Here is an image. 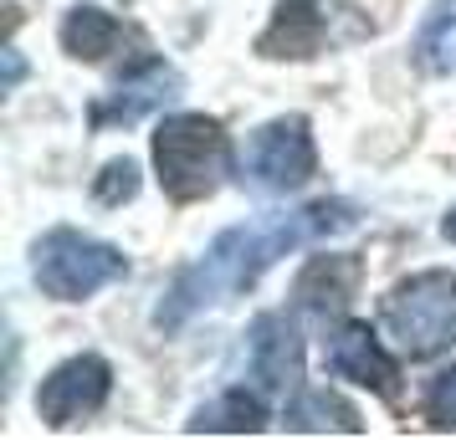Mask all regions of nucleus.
I'll return each mask as SVG.
<instances>
[{
  "label": "nucleus",
  "mask_w": 456,
  "mask_h": 440,
  "mask_svg": "<svg viewBox=\"0 0 456 440\" xmlns=\"http://www.w3.org/2000/svg\"><path fill=\"white\" fill-rule=\"evenodd\" d=\"M288 425L292 430H344V436H359V415H354L344 399H333V395H297V399H288Z\"/></svg>",
  "instance_id": "obj_15"
},
{
  "label": "nucleus",
  "mask_w": 456,
  "mask_h": 440,
  "mask_svg": "<svg viewBox=\"0 0 456 440\" xmlns=\"http://www.w3.org/2000/svg\"><path fill=\"white\" fill-rule=\"evenodd\" d=\"M16 83H21V57L5 52V87H16Z\"/></svg>",
  "instance_id": "obj_18"
},
{
  "label": "nucleus",
  "mask_w": 456,
  "mask_h": 440,
  "mask_svg": "<svg viewBox=\"0 0 456 440\" xmlns=\"http://www.w3.org/2000/svg\"><path fill=\"white\" fill-rule=\"evenodd\" d=\"M134 189H139V164L134 159H113L103 169V180H98V200L118 205V200H134Z\"/></svg>",
  "instance_id": "obj_17"
},
{
  "label": "nucleus",
  "mask_w": 456,
  "mask_h": 440,
  "mask_svg": "<svg viewBox=\"0 0 456 440\" xmlns=\"http://www.w3.org/2000/svg\"><path fill=\"white\" fill-rule=\"evenodd\" d=\"M354 287H359V261L354 256H313L308 267H303V276H297V308L308 317H323L329 313H344L349 308Z\"/></svg>",
  "instance_id": "obj_11"
},
{
  "label": "nucleus",
  "mask_w": 456,
  "mask_h": 440,
  "mask_svg": "<svg viewBox=\"0 0 456 440\" xmlns=\"http://www.w3.org/2000/svg\"><path fill=\"white\" fill-rule=\"evenodd\" d=\"M251 379L272 399L303 395V338L282 313H262L251 323Z\"/></svg>",
  "instance_id": "obj_7"
},
{
  "label": "nucleus",
  "mask_w": 456,
  "mask_h": 440,
  "mask_svg": "<svg viewBox=\"0 0 456 440\" xmlns=\"http://www.w3.org/2000/svg\"><path fill=\"white\" fill-rule=\"evenodd\" d=\"M411 57L431 77H452L456 72V0H436L426 11V21H420L411 42Z\"/></svg>",
  "instance_id": "obj_12"
},
{
  "label": "nucleus",
  "mask_w": 456,
  "mask_h": 440,
  "mask_svg": "<svg viewBox=\"0 0 456 440\" xmlns=\"http://www.w3.org/2000/svg\"><path fill=\"white\" fill-rule=\"evenodd\" d=\"M323 36H329V16H323L318 0H282L272 26L256 36V52L272 57V62H282V57H313L323 46Z\"/></svg>",
  "instance_id": "obj_10"
},
{
  "label": "nucleus",
  "mask_w": 456,
  "mask_h": 440,
  "mask_svg": "<svg viewBox=\"0 0 456 440\" xmlns=\"http://www.w3.org/2000/svg\"><path fill=\"white\" fill-rule=\"evenodd\" d=\"M128 272V256L98 236H83L72 226H57L37 241V287L57 302H83L103 292L108 282Z\"/></svg>",
  "instance_id": "obj_4"
},
{
  "label": "nucleus",
  "mask_w": 456,
  "mask_h": 440,
  "mask_svg": "<svg viewBox=\"0 0 456 440\" xmlns=\"http://www.w3.org/2000/svg\"><path fill=\"white\" fill-rule=\"evenodd\" d=\"M124 36V26L108 16L103 5H72L62 21V46L67 57H77V62H103L108 52L118 46Z\"/></svg>",
  "instance_id": "obj_13"
},
{
  "label": "nucleus",
  "mask_w": 456,
  "mask_h": 440,
  "mask_svg": "<svg viewBox=\"0 0 456 440\" xmlns=\"http://www.w3.org/2000/svg\"><path fill=\"white\" fill-rule=\"evenodd\" d=\"M108 389H113L108 358L77 354V358H67V364H57V369L42 379V389H37V415H42L52 430H72V425H83L87 415L103 410Z\"/></svg>",
  "instance_id": "obj_6"
},
{
  "label": "nucleus",
  "mask_w": 456,
  "mask_h": 440,
  "mask_svg": "<svg viewBox=\"0 0 456 440\" xmlns=\"http://www.w3.org/2000/svg\"><path fill=\"white\" fill-rule=\"evenodd\" d=\"M318 169V148H313L308 118H272L247 139V154H241V174H247L256 189L267 195H288V189H303Z\"/></svg>",
  "instance_id": "obj_5"
},
{
  "label": "nucleus",
  "mask_w": 456,
  "mask_h": 440,
  "mask_svg": "<svg viewBox=\"0 0 456 440\" xmlns=\"http://www.w3.org/2000/svg\"><path fill=\"white\" fill-rule=\"evenodd\" d=\"M329 364H333V374L354 379V384H364L374 395H385V399L400 395V364L385 354V343H379L364 323H349L344 333L333 338Z\"/></svg>",
  "instance_id": "obj_8"
},
{
  "label": "nucleus",
  "mask_w": 456,
  "mask_h": 440,
  "mask_svg": "<svg viewBox=\"0 0 456 440\" xmlns=\"http://www.w3.org/2000/svg\"><path fill=\"white\" fill-rule=\"evenodd\" d=\"M262 425H267V404L256 395H247V389H231V395L195 410L190 436H200V430H210V436H256Z\"/></svg>",
  "instance_id": "obj_14"
},
{
  "label": "nucleus",
  "mask_w": 456,
  "mask_h": 440,
  "mask_svg": "<svg viewBox=\"0 0 456 440\" xmlns=\"http://www.w3.org/2000/svg\"><path fill=\"white\" fill-rule=\"evenodd\" d=\"M354 226H359V215L344 200H318V205L288 210V215H262V220H247V226H231V231H221L185 272L175 276V287L165 292L154 323L165 333H175L195 313L236 297L241 287H256L277 256L297 252V246H318L329 236L354 231Z\"/></svg>",
  "instance_id": "obj_1"
},
{
  "label": "nucleus",
  "mask_w": 456,
  "mask_h": 440,
  "mask_svg": "<svg viewBox=\"0 0 456 440\" xmlns=\"http://www.w3.org/2000/svg\"><path fill=\"white\" fill-rule=\"evenodd\" d=\"M154 169L169 200H206L231 174V139L206 113H175L154 133Z\"/></svg>",
  "instance_id": "obj_2"
},
{
  "label": "nucleus",
  "mask_w": 456,
  "mask_h": 440,
  "mask_svg": "<svg viewBox=\"0 0 456 440\" xmlns=\"http://www.w3.org/2000/svg\"><path fill=\"white\" fill-rule=\"evenodd\" d=\"M175 92H180V72H175V67H165V62H144L134 77H124V83H118V92H113V98L93 103V128L134 124V118L154 113L159 103H169Z\"/></svg>",
  "instance_id": "obj_9"
},
{
  "label": "nucleus",
  "mask_w": 456,
  "mask_h": 440,
  "mask_svg": "<svg viewBox=\"0 0 456 440\" xmlns=\"http://www.w3.org/2000/svg\"><path fill=\"white\" fill-rule=\"evenodd\" d=\"M441 231H446V241H456V210L446 215V226H441Z\"/></svg>",
  "instance_id": "obj_19"
},
{
  "label": "nucleus",
  "mask_w": 456,
  "mask_h": 440,
  "mask_svg": "<svg viewBox=\"0 0 456 440\" xmlns=\"http://www.w3.org/2000/svg\"><path fill=\"white\" fill-rule=\"evenodd\" d=\"M426 420H431L436 430H456V369L431 384V395H426Z\"/></svg>",
  "instance_id": "obj_16"
},
{
  "label": "nucleus",
  "mask_w": 456,
  "mask_h": 440,
  "mask_svg": "<svg viewBox=\"0 0 456 440\" xmlns=\"http://www.w3.org/2000/svg\"><path fill=\"white\" fill-rule=\"evenodd\" d=\"M385 333L400 343V354L431 358L456 343V276L452 272H415L379 302Z\"/></svg>",
  "instance_id": "obj_3"
}]
</instances>
